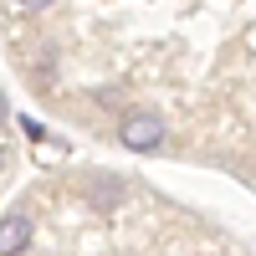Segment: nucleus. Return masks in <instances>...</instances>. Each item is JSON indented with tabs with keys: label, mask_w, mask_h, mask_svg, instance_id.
<instances>
[{
	"label": "nucleus",
	"mask_w": 256,
	"mask_h": 256,
	"mask_svg": "<svg viewBox=\"0 0 256 256\" xmlns=\"http://www.w3.org/2000/svg\"><path fill=\"white\" fill-rule=\"evenodd\" d=\"M118 138H123V148H134V154H148V148L164 144V118L159 113H128L118 123Z\"/></svg>",
	"instance_id": "f257e3e1"
},
{
	"label": "nucleus",
	"mask_w": 256,
	"mask_h": 256,
	"mask_svg": "<svg viewBox=\"0 0 256 256\" xmlns=\"http://www.w3.org/2000/svg\"><path fill=\"white\" fill-rule=\"evenodd\" d=\"M31 236H36V226H31L26 210H10V216H0V256H20V251L31 246Z\"/></svg>",
	"instance_id": "f03ea898"
},
{
	"label": "nucleus",
	"mask_w": 256,
	"mask_h": 256,
	"mask_svg": "<svg viewBox=\"0 0 256 256\" xmlns=\"http://www.w3.org/2000/svg\"><path fill=\"white\" fill-rule=\"evenodd\" d=\"M82 190H88V200H92V205H102V210L123 200V184H118L113 174H88V180H82Z\"/></svg>",
	"instance_id": "7ed1b4c3"
},
{
	"label": "nucleus",
	"mask_w": 256,
	"mask_h": 256,
	"mask_svg": "<svg viewBox=\"0 0 256 256\" xmlns=\"http://www.w3.org/2000/svg\"><path fill=\"white\" fill-rule=\"evenodd\" d=\"M20 6H31V10H36V6H52V0H20Z\"/></svg>",
	"instance_id": "20e7f679"
},
{
	"label": "nucleus",
	"mask_w": 256,
	"mask_h": 256,
	"mask_svg": "<svg viewBox=\"0 0 256 256\" xmlns=\"http://www.w3.org/2000/svg\"><path fill=\"white\" fill-rule=\"evenodd\" d=\"M0 118H6V98H0Z\"/></svg>",
	"instance_id": "39448f33"
},
{
	"label": "nucleus",
	"mask_w": 256,
	"mask_h": 256,
	"mask_svg": "<svg viewBox=\"0 0 256 256\" xmlns=\"http://www.w3.org/2000/svg\"><path fill=\"white\" fill-rule=\"evenodd\" d=\"M0 159H6V154H0Z\"/></svg>",
	"instance_id": "423d86ee"
}]
</instances>
